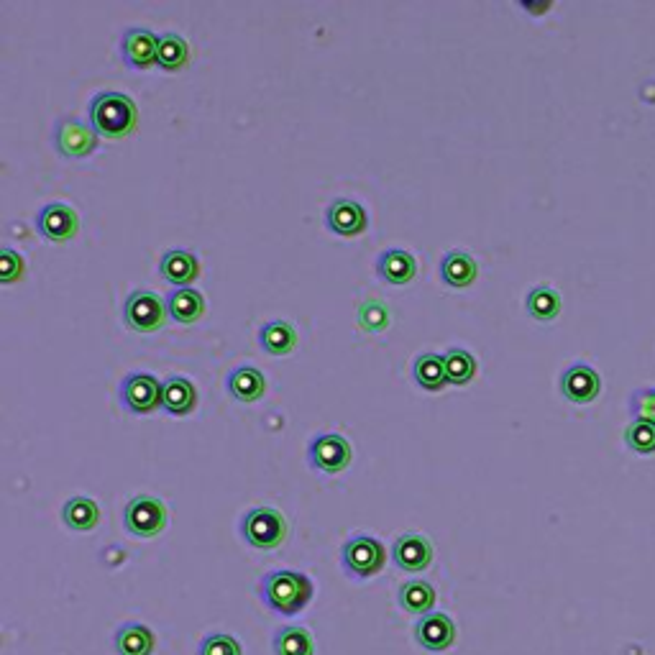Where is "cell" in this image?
<instances>
[{"instance_id": "obj_35", "label": "cell", "mask_w": 655, "mask_h": 655, "mask_svg": "<svg viewBox=\"0 0 655 655\" xmlns=\"http://www.w3.org/2000/svg\"><path fill=\"white\" fill-rule=\"evenodd\" d=\"M21 274H24V259L13 249L0 251V279L8 285V282H16Z\"/></svg>"}, {"instance_id": "obj_29", "label": "cell", "mask_w": 655, "mask_h": 655, "mask_svg": "<svg viewBox=\"0 0 655 655\" xmlns=\"http://www.w3.org/2000/svg\"><path fill=\"white\" fill-rule=\"evenodd\" d=\"M187 62V44L180 34H164L159 36V54L157 64L162 70L174 72L185 67Z\"/></svg>"}, {"instance_id": "obj_8", "label": "cell", "mask_w": 655, "mask_h": 655, "mask_svg": "<svg viewBox=\"0 0 655 655\" xmlns=\"http://www.w3.org/2000/svg\"><path fill=\"white\" fill-rule=\"evenodd\" d=\"M310 464L325 474H338L351 464V443L338 433L315 435L308 448Z\"/></svg>"}, {"instance_id": "obj_4", "label": "cell", "mask_w": 655, "mask_h": 655, "mask_svg": "<svg viewBox=\"0 0 655 655\" xmlns=\"http://www.w3.org/2000/svg\"><path fill=\"white\" fill-rule=\"evenodd\" d=\"M341 563L354 579H371L384 569L387 548L382 545V540L371 538V535H354L343 545Z\"/></svg>"}, {"instance_id": "obj_28", "label": "cell", "mask_w": 655, "mask_h": 655, "mask_svg": "<svg viewBox=\"0 0 655 655\" xmlns=\"http://www.w3.org/2000/svg\"><path fill=\"white\" fill-rule=\"evenodd\" d=\"M525 308H528V313L533 315L535 320L548 323V320L558 318V313H561V295L548 285L533 287V290L528 292V297H525Z\"/></svg>"}, {"instance_id": "obj_14", "label": "cell", "mask_w": 655, "mask_h": 655, "mask_svg": "<svg viewBox=\"0 0 655 655\" xmlns=\"http://www.w3.org/2000/svg\"><path fill=\"white\" fill-rule=\"evenodd\" d=\"M121 54L128 67L146 70L157 62L159 36L151 34L149 29H128L121 39Z\"/></svg>"}, {"instance_id": "obj_22", "label": "cell", "mask_w": 655, "mask_h": 655, "mask_svg": "<svg viewBox=\"0 0 655 655\" xmlns=\"http://www.w3.org/2000/svg\"><path fill=\"white\" fill-rule=\"evenodd\" d=\"M195 402H198V392H195L190 379L169 377L162 384V405L172 415H187V412H192Z\"/></svg>"}, {"instance_id": "obj_25", "label": "cell", "mask_w": 655, "mask_h": 655, "mask_svg": "<svg viewBox=\"0 0 655 655\" xmlns=\"http://www.w3.org/2000/svg\"><path fill=\"white\" fill-rule=\"evenodd\" d=\"M412 377H415V382H418L420 387L430 389V392L441 389L443 384L448 382L443 354H433V351L420 354L418 359H415V364H412Z\"/></svg>"}, {"instance_id": "obj_24", "label": "cell", "mask_w": 655, "mask_h": 655, "mask_svg": "<svg viewBox=\"0 0 655 655\" xmlns=\"http://www.w3.org/2000/svg\"><path fill=\"white\" fill-rule=\"evenodd\" d=\"M397 597H400V607L410 615H430L435 607V589L423 579L405 581Z\"/></svg>"}, {"instance_id": "obj_34", "label": "cell", "mask_w": 655, "mask_h": 655, "mask_svg": "<svg viewBox=\"0 0 655 655\" xmlns=\"http://www.w3.org/2000/svg\"><path fill=\"white\" fill-rule=\"evenodd\" d=\"M632 420H648L655 423V387L638 389L630 400Z\"/></svg>"}, {"instance_id": "obj_26", "label": "cell", "mask_w": 655, "mask_h": 655, "mask_svg": "<svg viewBox=\"0 0 655 655\" xmlns=\"http://www.w3.org/2000/svg\"><path fill=\"white\" fill-rule=\"evenodd\" d=\"M62 520L70 530L77 533H87L93 530L100 520V510L90 497H72L67 505L62 507Z\"/></svg>"}, {"instance_id": "obj_30", "label": "cell", "mask_w": 655, "mask_h": 655, "mask_svg": "<svg viewBox=\"0 0 655 655\" xmlns=\"http://www.w3.org/2000/svg\"><path fill=\"white\" fill-rule=\"evenodd\" d=\"M443 359H446V374L451 384H466L474 379L476 359L466 348H448Z\"/></svg>"}, {"instance_id": "obj_7", "label": "cell", "mask_w": 655, "mask_h": 655, "mask_svg": "<svg viewBox=\"0 0 655 655\" xmlns=\"http://www.w3.org/2000/svg\"><path fill=\"white\" fill-rule=\"evenodd\" d=\"M54 146H57L62 157L82 159L87 154H93L95 146H98V131L82 123L80 118L64 116L54 126Z\"/></svg>"}, {"instance_id": "obj_17", "label": "cell", "mask_w": 655, "mask_h": 655, "mask_svg": "<svg viewBox=\"0 0 655 655\" xmlns=\"http://www.w3.org/2000/svg\"><path fill=\"white\" fill-rule=\"evenodd\" d=\"M159 272H162V277L167 279V282H172V285L187 287L192 279L198 277L200 267L195 254H190V251L185 249H172L159 261Z\"/></svg>"}, {"instance_id": "obj_13", "label": "cell", "mask_w": 655, "mask_h": 655, "mask_svg": "<svg viewBox=\"0 0 655 655\" xmlns=\"http://www.w3.org/2000/svg\"><path fill=\"white\" fill-rule=\"evenodd\" d=\"M599 389H602V379H599V374L589 364L576 361V364H571L569 369L563 371L561 392L566 400L576 402V405H586V402H592L599 395Z\"/></svg>"}, {"instance_id": "obj_12", "label": "cell", "mask_w": 655, "mask_h": 655, "mask_svg": "<svg viewBox=\"0 0 655 655\" xmlns=\"http://www.w3.org/2000/svg\"><path fill=\"white\" fill-rule=\"evenodd\" d=\"M77 213L64 203H49L36 215V228L47 241L52 244H62L67 238L75 236L77 231Z\"/></svg>"}, {"instance_id": "obj_1", "label": "cell", "mask_w": 655, "mask_h": 655, "mask_svg": "<svg viewBox=\"0 0 655 655\" xmlns=\"http://www.w3.org/2000/svg\"><path fill=\"white\" fill-rule=\"evenodd\" d=\"M261 602L272 609L274 615L292 617L313 602L315 584L308 574L300 571H272L259 584Z\"/></svg>"}, {"instance_id": "obj_21", "label": "cell", "mask_w": 655, "mask_h": 655, "mask_svg": "<svg viewBox=\"0 0 655 655\" xmlns=\"http://www.w3.org/2000/svg\"><path fill=\"white\" fill-rule=\"evenodd\" d=\"M118 655H151L154 653V632L141 622H126L116 630Z\"/></svg>"}, {"instance_id": "obj_2", "label": "cell", "mask_w": 655, "mask_h": 655, "mask_svg": "<svg viewBox=\"0 0 655 655\" xmlns=\"http://www.w3.org/2000/svg\"><path fill=\"white\" fill-rule=\"evenodd\" d=\"M90 123L105 139H123L136 123V105L128 95L105 90L90 103Z\"/></svg>"}, {"instance_id": "obj_5", "label": "cell", "mask_w": 655, "mask_h": 655, "mask_svg": "<svg viewBox=\"0 0 655 655\" xmlns=\"http://www.w3.org/2000/svg\"><path fill=\"white\" fill-rule=\"evenodd\" d=\"M123 525L136 538H154L167 525V507H164L162 499L151 497V494H139L123 510Z\"/></svg>"}, {"instance_id": "obj_6", "label": "cell", "mask_w": 655, "mask_h": 655, "mask_svg": "<svg viewBox=\"0 0 655 655\" xmlns=\"http://www.w3.org/2000/svg\"><path fill=\"white\" fill-rule=\"evenodd\" d=\"M167 305L162 297L151 290H134L128 295L126 305H123V320L131 331L139 333H154L164 325L167 318Z\"/></svg>"}, {"instance_id": "obj_9", "label": "cell", "mask_w": 655, "mask_h": 655, "mask_svg": "<svg viewBox=\"0 0 655 655\" xmlns=\"http://www.w3.org/2000/svg\"><path fill=\"white\" fill-rule=\"evenodd\" d=\"M121 400L128 410L139 412V415L154 412L162 405V384L157 382V377L141 374V371L128 374L121 384Z\"/></svg>"}, {"instance_id": "obj_27", "label": "cell", "mask_w": 655, "mask_h": 655, "mask_svg": "<svg viewBox=\"0 0 655 655\" xmlns=\"http://www.w3.org/2000/svg\"><path fill=\"white\" fill-rule=\"evenodd\" d=\"M274 653L277 655H315L313 635L305 627L287 625L274 632Z\"/></svg>"}, {"instance_id": "obj_32", "label": "cell", "mask_w": 655, "mask_h": 655, "mask_svg": "<svg viewBox=\"0 0 655 655\" xmlns=\"http://www.w3.org/2000/svg\"><path fill=\"white\" fill-rule=\"evenodd\" d=\"M387 323H389V313L387 308H384V302L369 300L359 308V325L364 328V331H371V333L384 331Z\"/></svg>"}, {"instance_id": "obj_11", "label": "cell", "mask_w": 655, "mask_h": 655, "mask_svg": "<svg viewBox=\"0 0 655 655\" xmlns=\"http://www.w3.org/2000/svg\"><path fill=\"white\" fill-rule=\"evenodd\" d=\"M415 640L420 643V648L430 650V653H443L456 643V625L443 612H430V615L420 617L415 625Z\"/></svg>"}, {"instance_id": "obj_19", "label": "cell", "mask_w": 655, "mask_h": 655, "mask_svg": "<svg viewBox=\"0 0 655 655\" xmlns=\"http://www.w3.org/2000/svg\"><path fill=\"white\" fill-rule=\"evenodd\" d=\"M167 310L177 323H195L203 318L205 313V300L198 290L192 287H177L169 292L167 297Z\"/></svg>"}, {"instance_id": "obj_23", "label": "cell", "mask_w": 655, "mask_h": 655, "mask_svg": "<svg viewBox=\"0 0 655 655\" xmlns=\"http://www.w3.org/2000/svg\"><path fill=\"white\" fill-rule=\"evenodd\" d=\"M476 261L466 251H448L441 259V279L451 287H469L476 279Z\"/></svg>"}, {"instance_id": "obj_20", "label": "cell", "mask_w": 655, "mask_h": 655, "mask_svg": "<svg viewBox=\"0 0 655 655\" xmlns=\"http://www.w3.org/2000/svg\"><path fill=\"white\" fill-rule=\"evenodd\" d=\"M259 343L264 351L274 356H287L295 351L297 346V333L287 320H269L261 325Z\"/></svg>"}, {"instance_id": "obj_3", "label": "cell", "mask_w": 655, "mask_h": 655, "mask_svg": "<svg viewBox=\"0 0 655 655\" xmlns=\"http://www.w3.org/2000/svg\"><path fill=\"white\" fill-rule=\"evenodd\" d=\"M285 515L274 507H254L241 520V535L256 551H274L287 538Z\"/></svg>"}, {"instance_id": "obj_33", "label": "cell", "mask_w": 655, "mask_h": 655, "mask_svg": "<svg viewBox=\"0 0 655 655\" xmlns=\"http://www.w3.org/2000/svg\"><path fill=\"white\" fill-rule=\"evenodd\" d=\"M198 655H244L241 653V645H238L236 638L231 635H223V632H213V635H205L203 643H200Z\"/></svg>"}, {"instance_id": "obj_31", "label": "cell", "mask_w": 655, "mask_h": 655, "mask_svg": "<svg viewBox=\"0 0 655 655\" xmlns=\"http://www.w3.org/2000/svg\"><path fill=\"white\" fill-rule=\"evenodd\" d=\"M625 443L635 453H653L655 423H648V420H632V423L625 428Z\"/></svg>"}, {"instance_id": "obj_18", "label": "cell", "mask_w": 655, "mask_h": 655, "mask_svg": "<svg viewBox=\"0 0 655 655\" xmlns=\"http://www.w3.org/2000/svg\"><path fill=\"white\" fill-rule=\"evenodd\" d=\"M228 392L241 402H256L267 392V379L254 366H238L228 374Z\"/></svg>"}, {"instance_id": "obj_16", "label": "cell", "mask_w": 655, "mask_h": 655, "mask_svg": "<svg viewBox=\"0 0 655 655\" xmlns=\"http://www.w3.org/2000/svg\"><path fill=\"white\" fill-rule=\"evenodd\" d=\"M377 272L389 285H410L415 274H418V261L410 251L389 249L377 259Z\"/></svg>"}, {"instance_id": "obj_10", "label": "cell", "mask_w": 655, "mask_h": 655, "mask_svg": "<svg viewBox=\"0 0 655 655\" xmlns=\"http://www.w3.org/2000/svg\"><path fill=\"white\" fill-rule=\"evenodd\" d=\"M392 561L397 563V569L418 574V571H425L433 563V545L425 535L405 533L392 545Z\"/></svg>"}, {"instance_id": "obj_15", "label": "cell", "mask_w": 655, "mask_h": 655, "mask_svg": "<svg viewBox=\"0 0 655 655\" xmlns=\"http://www.w3.org/2000/svg\"><path fill=\"white\" fill-rule=\"evenodd\" d=\"M325 223L338 236H356L366 228V213L356 200L351 198H336L328 205L325 213Z\"/></svg>"}]
</instances>
